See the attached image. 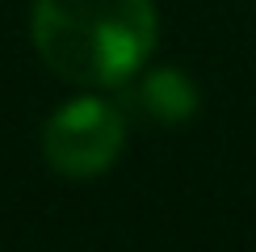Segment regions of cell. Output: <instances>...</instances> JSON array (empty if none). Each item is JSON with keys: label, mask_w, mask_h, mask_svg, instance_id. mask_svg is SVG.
Listing matches in <instances>:
<instances>
[{"label": "cell", "mask_w": 256, "mask_h": 252, "mask_svg": "<svg viewBox=\"0 0 256 252\" xmlns=\"http://www.w3.org/2000/svg\"><path fill=\"white\" fill-rule=\"evenodd\" d=\"M118 147H122V118L114 105L97 97L72 101L68 110H59L46 126V139H42L46 160L68 176H92L110 168Z\"/></svg>", "instance_id": "cell-2"}, {"label": "cell", "mask_w": 256, "mask_h": 252, "mask_svg": "<svg viewBox=\"0 0 256 252\" xmlns=\"http://www.w3.org/2000/svg\"><path fill=\"white\" fill-rule=\"evenodd\" d=\"M143 101H147L152 114L172 122V118H185L198 97H194V88H189V80L180 76V72H156V76L143 84Z\"/></svg>", "instance_id": "cell-3"}, {"label": "cell", "mask_w": 256, "mask_h": 252, "mask_svg": "<svg viewBox=\"0 0 256 252\" xmlns=\"http://www.w3.org/2000/svg\"><path fill=\"white\" fill-rule=\"evenodd\" d=\"M38 50L59 76L84 84H122L152 55V0H38Z\"/></svg>", "instance_id": "cell-1"}]
</instances>
